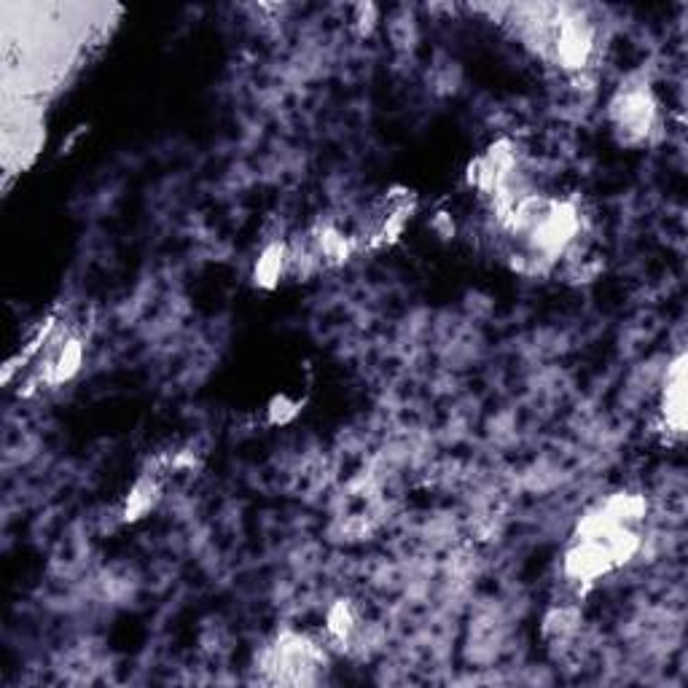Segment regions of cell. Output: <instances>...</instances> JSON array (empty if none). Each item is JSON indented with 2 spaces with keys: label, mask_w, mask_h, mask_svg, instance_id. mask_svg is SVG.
I'll return each mask as SVG.
<instances>
[{
  "label": "cell",
  "mask_w": 688,
  "mask_h": 688,
  "mask_svg": "<svg viewBox=\"0 0 688 688\" xmlns=\"http://www.w3.org/2000/svg\"><path fill=\"white\" fill-rule=\"evenodd\" d=\"M659 430L667 441H680L686 436V358L680 355L667 371L662 401H659Z\"/></svg>",
  "instance_id": "obj_3"
},
{
  "label": "cell",
  "mask_w": 688,
  "mask_h": 688,
  "mask_svg": "<svg viewBox=\"0 0 688 688\" xmlns=\"http://www.w3.org/2000/svg\"><path fill=\"white\" fill-rule=\"evenodd\" d=\"M272 422H288L293 417V414L299 412V404L296 401H288L285 396L275 398V404H272Z\"/></svg>",
  "instance_id": "obj_6"
},
{
  "label": "cell",
  "mask_w": 688,
  "mask_h": 688,
  "mask_svg": "<svg viewBox=\"0 0 688 688\" xmlns=\"http://www.w3.org/2000/svg\"><path fill=\"white\" fill-rule=\"evenodd\" d=\"M258 667L275 683L304 686V683H318L328 667V654L312 637L299 635V632H283L275 637V643L264 648Z\"/></svg>",
  "instance_id": "obj_1"
},
{
  "label": "cell",
  "mask_w": 688,
  "mask_h": 688,
  "mask_svg": "<svg viewBox=\"0 0 688 688\" xmlns=\"http://www.w3.org/2000/svg\"><path fill=\"white\" fill-rule=\"evenodd\" d=\"M433 229H436L441 237H452V234H455V224H452V218H449L447 213H439L433 218Z\"/></svg>",
  "instance_id": "obj_7"
},
{
  "label": "cell",
  "mask_w": 688,
  "mask_h": 688,
  "mask_svg": "<svg viewBox=\"0 0 688 688\" xmlns=\"http://www.w3.org/2000/svg\"><path fill=\"white\" fill-rule=\"evenodd\" d=\"M159 492H162V487H159V476H156V473H143L138 482H135V487H132V492H129L127 506H124V519H127V522H135L140 516H146L148 511L156 506Z\"/></svg>",
  "instance_id": "obj_5"
},
{
  "label": "cell",
  "mask_w": 688,
  "mask_h": 688,
  "mask_svg": "<svg viewBox=\"0 0 688 688\" xmlns=\"http://www.w3.org/2000/svg\"><path fill=\"white\" fill-rule=\"evenodd\" d=\"M608 119L621 146H645L659 127V103L648 84H627L613 95Z\"/></svg>",
  "instance_id": "obj_2"
},
{
  "label": "cell",
  "mask_w": 688,
  "mask_h": 688,
  "mask_svg": "<svg viewBox=\"0 0 688 688\" xmlns=\"http://www.w3.org/2000/svg\"><path fill=\"white\" fill-rule=\"evenodd\" d=\"M256 285L261 288H275L283 277H288V242L275 240L261 250L256 264Z\"/></svg>",
  "instance_id": "obj_4"
}]
</instances>
